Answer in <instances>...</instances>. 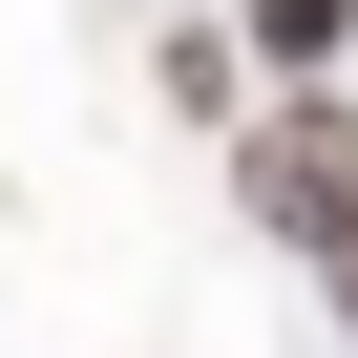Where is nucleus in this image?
I'll use <instances>...</instances> for the list:
<instances>
[{"mask_svg": "<svg viewBox=\"0 0 358 358\" xmlns=\"http://www.w3.org/2000/svg\"><path fill=\"white\" fill-rule=\"evenodd\" d=\"M337 22H358V0H253V43H274V64H316Z\"/></svg>", "mask_w": 358, "mask_h": 358, "instance_id": "2", "label": "nucleus"}, {"mask_svg": "<svg viewBox=\"0 0 358 358\" xmlns=\"http://www.w3.org/2000/svg\"><path fill=\"white\" fill-rule=\"evenodd\" d=\"M232 190H253V232H295V253H358V106H274V127L232 148Z\"/></svg>", "mask_w": 358, "mask_h": 358, "instance_id": "1", "label": "nucleus"}, {"mask_svg": "<svg viewBox=\"0 0 358 358\" xmlns=\"http://www.w3.org/2000/svg\"><path fill=\"white\" fill-rule=\"evenodd\" d=\"M337 337H358V253H337Z\"/></svg>", "mask_w": 358, "mask_h": 358, "instance_id": "3", "label": "nucleus"}]
</instances>
